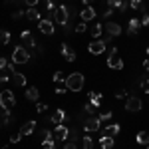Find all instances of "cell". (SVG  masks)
<instances>
[{
    "instance_id": "cell-1",
    "label": "cell",
    "mask_w": 149,
    "mask_h": 149,
    "mask_svg": "<svg viewBox=\"0 0 149 149\" xmlns=\"http://www.w3.org/2000/svg\"><path fill=\"white\" fill-rule=\"evenodd\" d=\"M84 86H86V78H84V74H80V72H74V74H70L68 78H66L68 92H81Z\"/></svg>"
},
{
    "instance_id": "cell-2",
    "label": "cell",
    "mask_w": 149,
    "mask_h": 149,
    "mask_svg": "<svg viewBox=\"0 0 149 149\" xmlns=\"http://www.w3.org/2000/svg\"><path fill=\"white\" fill-rule=\"evenodd\" d=\"M12 62L14 64H26V62H30V52H28V48L24 46H16L12 50Z\"/></svg>"
},
{
    "instance_id": "cell-3",
    "label": "cell",
    "mask_w": 149,
    "mask_h": 149,
    "mask_svg": "<svg viewBox=\"0 0 149 149\" xmlns=\"http://www.w3.org/2000/svg\"><path fill=\"white\" fill-rule=\"evenodd\" d=\"M14 105H16V97H14V92H10V90H2V92H0V107L12 109Z\"/></svg>"
},
{
    "instance_id": "cell-4",
    "label": "cell",
    "mask_w": 149,
    "mask_h": 149,
    "mask_svg": "<svg viewBox=\"0 0 149 149\" xmlns=\"http://www.w3.org/2000/svg\"><path fill=\"white\" fill-rule=\"evenodd\" d=\"M70 20V14H68V6H64V4H60L54 12V22L60 24V26H66Z\"/></svg>"
},
{
    "instance_id": "cell-5",
    "label": "cell",
    "mask_w": 149,
    "mask_h": 149,
    "mask_svg": "<svg viewBox=\"0 0 149 149\" xmlns=\"http://www.w3.org/2000/svg\"><path fill=\"white\" fill-rule=\"evenodd\" d=\"M107 66L111 70H123V60L119 58V54H117V48H111L109 50V58H107Z\"/></svg>"
},
{
    "instance_id": "cell-6",
    "label": "cell",
    "mask_w": 149,
    "mask_h": 149,
    "mask_svg": "<svg viewBox=\"0 0 149 149\" xmlns=\"http://www.w3.org/2000/svg\"><path fill=\"white\" fill-rule=\"evenodd\" d=\"M38 30L42 32L44 36H52L54 34V20H50V18H42L40 22H38Z\"/></svg>"
},
{
    "instance_id": "cell-7",
    "label": "cell",
    "mask_w": 149,
    "mask_h": 149,
    "mask_svg": "<svg viewBox=\"0 0 149 149\" xmlns=\"http://www.w3.org/2000/svg\"><path fill=\"white\" fill-rule=\"evenodd\" d=\"M141 107H143V102L139 100L137 95H129V97H127V102H125L127 111H139Z\"/></svg>"
},
{
    "instance_id": "cell-8",
    "label": "cell",
    "mask_w": 149,
    "mask_h": 149,
    "mask_svg": "<svg viewBox=\"0 0 149 149\" xmlns=\"http://www.w3.org/2000/svg\"><path fill=\"white\" fill-rule=\"evenodd\" d=\"M105 48H107V44H103V40H93L92 44H88V50H90V54H93V56L103 54Z\"/></svg>"
},
{
    "instance_id": "cell-9",
    "label": "cell",
    "mask_w": 149,
    "mask_h": 149,
    "mask_svg": "<svg viewBox=\"0 0 149 149\" xmlns=\"http://www.w3.org/2000/svg\"><path fill=\"white\" fill-rule=\"evenodd\" d=\"M100 123H102V121H100V117H88V119H86V121H84V129H86V131H88V133H93V131H100Z\"/></svg>"
},
{
    "instance_id": "cell-10",
    "label": "cell",
    "mask_w": 149,
    "mask_h": 149,
    "mask_svg": "<svg viewBox=\"0 0 149 149\" xmlns=\"http://www.w3.org/2000/svg\"><path fill=\"white\" fill-rule=\"evenodd\" d=\"M20 40L24 42V48H28V50H36V40H34V36H32L30 30H24L22 34H20Z\"/></svg>"
},
{
    "instance_id": "cell-11",
    "label": "cell",
    "mask_w": 149,
    "mask_h": 149,
    "mask_svg": "<svg viewBox=\"0 0 149 149\" xmlns=\"http://www.w3.org/2000/svg\"><path fill=\"white\" fill-rule=\"evenodd\" d=\"M60 52H62V56H64V60L66 62H76V52H74V48H70V44H62L60 46Z\"/></svg>"
},
{
    "instance_id": "cell-12",
    "label": "cell",
    "mask_w": 149,
    "mask_h": 149,
    "mask_svg": "<svg viewBox=\"0 0 149 149\" xmlns=\"http://www.w3.org/2000/svg\"><path fill=\"white\" fill-rule=\"evenodd\" d=\"M95 8L93 6H84V10L80 12V18H81V22H90V20H93L95 18Z\"/></svg>"
},
{
    "instance_id": "cell-13",
    "label": "cell",
    "mask_w": 149,
    "mask_h": 149,
    "mask_svg": "<svg viewBox=\"0 0 149 149\" xmlns=\"http://www.w3.org/2000/svg\"><path fill=\"white\" fill-rule=\"evenodd\" d=\"M68 135H70V129L66 125H56V131H54V137L58 139V141H66L68 139Z\"/></svg>"
},
{
    "instance_id": "cell-14",
    "label": "cell",
    "mask_w": 149,
    "mask_h": 149,
    "mask_svg": "<svg viewBox=\"0 0 149 149\" xmlns=\"http://www.w3.org/2000/svg\"><path fill=\"white\" fill-rule=\"evenodd\" d=\"M34 129H36V121H34V119H30V121H26V123L20 127V135H22V137H28V135L34 133Z\"/></svg>"
},
{
    "instance_id": "cell-15",
    "label": "cell",
    "mask_w": 149,
    "mask_h": 149,
    "mask_svg": "<svg viewBox=\"0 0 149 149\" xmlns=\"http://www.w3.org/2000/svg\"><path fill=\"white\" fill-rule=\"evenodd\" d=\"M14 119L10 113V109H6V107H0V127L4 125H10V121Z\"/></svg>"
},
{
    "instance_id": "cell-16",
    "label": "cell",
    "mask_w": 149,
    "mask_h": 149,
    "mask_svg": "<svg viewBox=\"0 0 149 149\" xmlns=\"http://www.w3.org/2000/svg\"><path fill=\"white\" fill-rule=\"evenodd\" d=\"M24 16H26L30 22H40V20H42V12H38L36 8H28V10H24Z\"/></svg>"
},
{
    "instance_id": "cell-17",
    "label": "cell",
    "mask_w": 149,
    "mask_h": 149,
    "mask_svg": "<svg viewBox=\"0 0 149 149\" xmlns=\"http://www.w3.org/2000/svg\"><path fill=\"white\" fill-rule=\"evenodd\" d=\"M139 28H141V20H137V18H131V20L127 22V34H129V36L137 34Z\"/></svg>"
},
{
    "instance_id": "cell-18",
    "label": "cell",
    "mask_w": 149,
    "mask_h": 149,
    "mask_svg": "<svg viewBox=\"0 0 149 149\" xmlns=\"http://www.w3.org/2000/svg\"><path fill=\"white\" fill-rule=\"evenodd\" d=\"M103 28H105V32H107L109 36H119L121 34V26H119L117 22H107Z\"/></svg>"
},
{
    "instance_id": "cell-19",
    "label": "cell",
    "mask_w": 149,
    "mask_h": 149,
    "mask_svg": "<svg viewBox=\"0 0 149 149\" xmlns=\"http://www.w3.org/2000/svg\"><path fill=\"white\" fill-rule=\"evenodd\" d=\"M119 131H121L119 123H109V125L103 127V135H109V137H115V135H117Z\"/></svg>"
},
{
    "instance_id": "cell-20",
    "label": "cell",
    "mask_w": 149,
    "mask_h": 149,
    "mask_svg": "<svg viewBox=\"0 0 149 149\" xmlns=\"http://www.w3.org/2000/svg\"><path fill=\"white\" fill-rule=\"evenodd\" d=\"M48 119H50L52 123H56V125H60V123H62V121L66 119V113H64V109H56V111H54V113L50 115Z\"/></svg>"
},
{
    "instance_id": "cell-21",
    "label": "cell",
    "mask_w": 149,
    "mask_h": 149,
    "mask_svg": "<svg viewBox=\"0 0 149 149\" xmlns=\"http://www.w3.org/2000/svg\"><path fill=\"white\" fill-rule=\"evenodd\" d=\"M115 145L113 137H109V135H102V139H100V147L102 149H111Z\"/></svg>"
},
{
    "instance_id": "cell-22",
    "label": "cell",
    "mask_w": 149,
    "mask_h": 149,
    "mask_svg": "<svg viewBox=\"0 0 149 149\" xmlns=\"http://www.w3.org/2000/svg\"><path fill=\"white\" fill-rule=\"evenodd\" d=\"M48 139H54V133H52L50 129H40V131H38V141L44 143V141H48Z\"/></svg>"
},
{
    "instance_id": "cell-23",
    "label": "cell",
    "mask_w": 149,
    "mask_h": 149,
    "mask_svg": "<svg viewBox=\"0 0 149 149\" xmlns=\"http://www.w3.org/2000/svg\"><path fill=\"white\" fill-rule=\"evenodd\" d=\"M135 141L139 145H149V131H139L135 135Z\"/></svg>"
},
{
    "instance_id": "cell-24",
    "label": "cell",
    "mask_w": 149,
    "mask_h": 149,
    "mask_svg": "<svg viewBox=\"0 0 149 149\" xmlns=\"http://www.w3.org/2000/svg\"><path fill=\"white\" fill-rule=\"evenodd\" d=\"M12 81H14V84H16V86H26V76H24V74H20V72H14V74H12Z\"/></svg>"
},
{
    "instance_id": "cell-25",
    "label": "cell",
    "mask_w": 149,
    "mask_h": 149,
    "mask_svg": "<svg viewBox=\"0 0 149 149\" xmlns=\"http://www.w3.org/2000/svg\"><path fill=\"white\" fill-rule=\"evenodd\" d=\"M38 95H40L38 88H28L26 90V100H30V102H38Z\"/></svg>"
},
{
    "instance_id": "cell-26",
    "label": "cell",
    "mask_w": 149,
    "mask_h": 149,
    "mask_svg": "<svg viewBox=\"0 0 149 149\" xmlns=\"http://www.w3.org/2000/svg\"><path fill=\"white\" fill-rule=\"evenodd\" d=\"M129 8H133V10H141L145 14V4H143V0H129Z\"/></svg>"
},
{
    "instance_id": "cell-27",
    "label": "cell",
    "mask_w": 149,
    "mask_h": 149,
    "mask_svg": "<svg viewBox=\"0 0 149 149\" xmlns=\"http://www.w3.org/2000/svg\"><path fill=\"white\" fill-rule=\"evenodd\" d=\"M103 30H105V28L102 26V22H97V24H93V26H92V30H90V32H92V36L95 38V40H97V38L102 36V32H103Z\"/></svg>"
},
{
    "instance_id": "cell-28",
    "label": "cell",
    "mask_w": 149,
    "mask_h": 149,
    "mask_svg": "<svg viewBox=\"0 0 149 149\" xmlns=\"http://www.w3.org/2000/svg\"><path fill=\"white\" fill-rule=\"evenodd\" d=\"M90 102H92L95 107H100V105H102V93L100 92H90Z\"/></svg>"
},
{
    "instance_id": "cell-29",
    "label": "cell",
    "mask_w": 149,
    "mask_h": 149,
    "mask_svg": "<svg viewBox=\"0 0 149 149\" xmlns=\"http://www.w3.org/2000/svg\"><path fill=\"white\" fill-rule=\"evenodd\" d=\"M10 42V32L8 30H0V46H6Z\"/></svg>"
},
{
    "instance_id": "cell-30",
    "label": "cell",
    "mask_w": 149,
    "mask_h": 149,
    "mask_svg": "<svg viewBox=\"0 0 149 149\" xmlns=\"http://www.w3.org/2000/svg\"><path fill=\"white\" fill-rule=\"evenodd\" d=\"M66 78H68V76H66L64 72H56V74L52 76V80L56 81V84H66Z\"/></svg>"
},
{
    "instance_id": "cell-31",
    "label": "cell",
    "mask_w": 149,
    "mask_h": 149,
    "mask_svg": "<svg viewBox=\"0 0 149 149\" xmlns=\"http://www.w3.org/2000/svg\"><path fill=\"white\" fill-rule=\"evenodd\" d=\"M84 111H86V113H90V115H93V113H95V105H93L92 102L84 103Z\"/></svg>"
},
{
    "instance_id": "cell-32",
    "label": "cell",
    "mask_w": 149,
    "mask_h": 149,
    "mask_svg": "<svg viewBox=\"0 0 149 149\" xmlns=\"http://www.w3.org/2000/svg\"><path fill=\"white\" fill-rule=\"evenodd\" d=\"M84 149H93V137H90V135L84 137Z\"/></svg>"
},
{
    "instance_id": "cell-33",
    "label": "cell",
    "mask_w": 149,
    "mask_h": 149,
    "mask_svg": "<svg viewBox=\"0 0 149 149\" xmlns=\"http://www.w3.org/2000/svg\"><path fill=\"white\" fill-rule=\"evenodd\" d=\"M46 109H48V103L36 102V111H38V113H46Z\"/></svg>"
},
{
    "instance_id": "cell-34",
    "label": "cell",
    "mask_w": 149,
    "mask_h": 149,
    "mask_svg": "<svg viewBox=\"0 0 149 149\" xmlns=\"http://www.w3.org/2000/svg\"><path fill=\"white\" fill-rule=\"evenodd\" d=\"M119 4H121V0H107V8L117 10V8H119Z\"/></svg>"
},
{
    "instance_id": "cell-35",
    "label": "cell",
    "mask_w": 149,
    "mask_h": 149,
    "mask_svg": "<svg viewBox=\"0 0 149 149\" xmlns=\"http://www.w3.org/2000/svg\"><path fill=\"white\" fill-rule=\"evenodd\" d=\"M97 117H100V121H109V119H111V111H103V113H100Z\"/></svg>"
},
{
    "instance_id": "cell-36",
    "label": "cell",
    "mask_w": 149,
    "mask_h": 149,
    "mask_svg": "<svg viewBox=\"0 0 149 149\" xmlns=\"http://www.w3.org/2000/svg\"><path fill=\"white\" fill-rule=\"evenodd\" d=\"M42 149H56V145H54V139H48V141H44V143H42Z\"/></svg>"
},
{
    "instance_id": "cell-37",
    "label": "cell",
    "mask_w": 149,
    "mask_h": 149,
    "mask_svg": "<svg viewBox=\"0 0 149 149\" xmlns=\"http://www.w3.org/2000/svg\"><path fill=\"white\" fill-rule=\"evenodd\" d=\"M127 8H129V0H121V4H119L117 10L119 12H127Z\"/></svg>"
},
{
    "instance_id": "cell-38",
    "label": "cell",
    "mask_w": 149,
    "mask_h": 149,
    "mask_svg": "<svg viewBox=\"0 0 149 149\" xmlns=\"http://www.w3.org/2000/svg\"><path fill=\"white\" fill-rule=\"evenodd\" d=\"M86 24H88V22H80V24H78V26H76V28H74V30H76L78 34H81V32H86V28H88Z\"/></svg>"
},
{
    "instance_id": "cell-39",
    "label": "cell",
    "mask_w": 149,
    "mask_h": 149,
    "mask_svg": "<svg viewBox=\"0 0 149 149\" xmlns=\"http://www.w3.org/2000/svg\"><path fill=\"white\" fill-rule=\"evenodd\" d=\"M141 26H143V28H147V26H149V12H145V14L141 16Z\"/></svg>"
},
{
    "instance_id": "cell-40",
    "label": "cell",
    "mask_w": 149,
    "mask_h": 149,
    "mask_svg": "<svg viewBox=\"0 0 149 149\" xmlns=\"http://www.w3.org/2000/svg\"><path fill=\"white\" fill-rule=\"evenodd\" d=\"M22 2H24V4H26V6H28V8H36L40 0H22Z\"/></svg>"
},
{
    "instance_id": "cell-41",
    "label": "cell",
    "mask_w": 149,
    "mask_h": 149,
    "mask_svg": "<svg viewBox=\"0 0 149 149\" xmlns=\"http://www.w3.org/2000/svg\"><path fill=\"white\" fill-rule=\"evenodd\" d=\"M64 149H78V145H76V141H66Z\"/></svg>"
},
{
    "instance_id": "cell-42",
    "label": "cell",
    "mask_w": 149,
    "mask_h": 149,
    "mask_svg": "<svg viewBox=\"0 0 149 149\" xmlns=\"http://www.w3.org/2000/svg\"><path fill=\"white\" fill-rule=\"evenodd\" d=\"M20 137H22V135H20V131H18V133H14V135L10 137V143H18V141H20Z\"/></svg>"
},
{
    "instance_id": "cell-43",
    "label": "cell",
    "mask_w": 149,
    "mask_h": 149,
    "mask_svg": "<svg viewBox=\"0 0 149 149\" xmlns=\"http://www.w3.org/2000/svg\"><path fill=\"white\" fill-rule=\"evenodd\" d=\"M115 97H117V100H121V97H127V92H125V90H119V92H115Z\"/></svg>"
},
{
    "instance_id": "cell-44",
    "label": "cell",
    "mask_w": 149,
    "mask_h": 149,
    "mask_svg": "<svg viewBox=\"0 0 149 149\" xmlns=\"http://www.w3.org/2000/svg\"><path fill=\"white\" fill-rule=\"evenodd\" d=\"M20 16H24V12H22V10H16V12H12V18H14V20H18Z\"/></svg>"
},
{
    "instance_id": "cell-45",
    "label": "cell",
    "mask_w": 149,
    "mask_h": 149,
    "mask_svg": "<svg viewBox=\"0 0 149 149\" xmlns=\"http://www.w3.org/2000/svg\"><path fill=\"white\" fill-rule=\"evenodd\" d=\"M113 8H107V10H105V12H103V18H109V16H111V14H113Z\"/></svg>"
},
{
    "instance_id": "cell-46",
    "label": "cell",
    "mask_w": 149,
    "mask_h": 149,
    "mask_svg": "<svg viewBox=\"0 0 149 149\" xmlns=\"http://www.w3.org/2000/svg\"><path fill=\"white\" fill-rule=\"evenodd\" d=\"M8 66V62H6V58H0V70H4Z\"/></svg>"
},
{
    "instance_id": "cell-47",
    "label": "cell",
    "mask_w": 149,
    "mask_h": 149,
    "mask_svg": "<svg viewBox=\"0 0 149 149\" xmlns=\"http://www.w3.org/2000/svg\"><path fill=\"white\" fill-rule=\"evenodd\" d=\"M8 81V76H0V86H4Z\"/></svg>"
},
{
    "instance_id": "cell-48",
    "label": "cell",
    "mask_w": 149,
    "mask_h": 149,
    "mask_svg": "<svg viewBox=\"0 0 149 149\" xmlns=\"http://www.w3.org/2000/svg\"><path fill=\"white\" fill-rule=\"evenodd\" d=\"M66 90H68V88H58L56 93H58V95H62V93H66Z\"/></svg>"
},
{
    "instance_id": "cell-49",
    "label": "cell",
    "mask_w": 149,
    "mask_h": 149,
    "mask_svg": "<svg viewBox=\"0 0 149 149\" xmlns=\"http://www.w3.org/2000/svg\"><path fill=\"white\" fill-rule=\"evenodd\" d=\"M81 2H84V6H92L93 0H81Z\"/></svg>"
},
{
    "instance_id": "cell-50",
    "label": "cell",
    "mask_w": 149,
    "mask_h": 149,
    "mask_svg": "<svg viewBox=\"0 0 149 149\" xmlns=\"http://www.w3.org/2000/svg\"><path fill=\"white\" fill-rule=\"evenodd\" d=\"M143 68H145V70H147V72H149V58H147V60H145V62H143Z\"/></svg>"
},
{
    "instance_id": "cell-51",
    "label": "cell",
    "mask_w": 149,
    "mask_h": 149,
    "mask_svg": "<svg viewBox=\"0 0 149 149\" xmlns=\"http://www.w3.org/2000/svg\"><path fill=\"white\" fill-rule=\"evenodd\" d=\"M147 56H149V46H147Z\"/></svg>"
},
{
    "instance_id": "cell-52",
    "label": "cell",
    "mask_w": 149,
    "mask_h": 149,
    "mask_svg": "<svg viewBox=\"0 0 149 149\" xmlns=\"http://www.w3.org/2000/svg\"><path fill=\"white\" fill-rule=\"evenodd\" d=\"M2 149H6V147H2Z\"/></svg>"
},
{
    "instance_id": "cell-53",
    "label": "cell",
    "mask_w": 149,
    "mask_h": 149,
    "mask_svg": "<svg viewBox=\"0 0 149 149\" xmlns=\"http://www.w3.org/2000/svg\"><path fill=\"white\" fill-rule=\"evenodd\" d=\"M147 149H149V145H147Z\"/></svg>"
},
{
    "instance_id": "cell-54",
    "label": "cell",
    "mask_w": 149,
    "mask_h": 149,
    "mask_svg": "<svg viewBox=\"0 0 149 149\" xmlns=\"http://www.w3.org/2000/svg\"><path fill=\"white\" fill-rule=\"evenodd\" d=\"M100 149H102V147H100Z\"/></svg>"
}]
</instances>
